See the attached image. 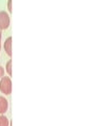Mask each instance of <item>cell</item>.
<instances>
[{"instance_id": "cell-6", "label": "cell", "mask_w": 112, "mask_h": 126, "mask_svg": "<svg viewBox=\"0 0 112 126\" xmlns=\"http://www.w3.org/2000/svg\"><path fill=\"white\" fill-rule=\"evenodd\" d=\"M6 72H8V74L10 76H12V59H10L6 63Z\"/></svg>"}, {"instance_id": "cell-10", "label": "cell", "mask_w": 112, "mask_h": 126, "mask_svg": "<svg viewBox=\"0 0 112 126\" xmlns=\"http://www.w3.org/2000/svg\"><path fill=\"white\" fill-rule=\"evenodd\" d=\"M0 39H1V30H0Z\"/></svg>"}, {"instance_id": "cell-4", "label": "cell", "mask_w": 112, "mask_h": 126, "mask_svg": "<svg viewBox=\"0 0 112 126\" xmlns=\"http://www.w3.org/2000/svg\"><path fill=\"white\" fill-rule=\"evenodd\" d=\"M3 48H4V51L6 52V54L10 57H12V37L6 38L4 44H3Z\"/></svg>"}, {"instance_id": "cell-8", "label": "cell", "mask_w": 112, "mask_h": 126, "mask_svg": "<svg viewBox=\"0 0 112 126\" xmlns=\"http://www.w3.org/2000/svg\"><path fill=\"white\" fill-rule=\"evenodd\" d=\"M2 76H4V69H3V67L0 66V79H1Z\"/></svg>"}, {"instance_id": "cell-5", "label": "cell", "mask_w": 112, "mask_h": 126, "mask_svg": "<svg viewBox=\"0 0 112 126\" xmlns=\"http://www.w3.org/2000/svg\"><path fill=\"white\" fill-rule=\"evenodd\" d=\"M10 125V121L9 119L3 114H0V126H9Z\"/></svg>"}, {"instance_id": "cell-3", "label": "cell", "mask_w": 112, "mask_h": 126, "mask_svg": "<svg viewBox=\"0 0 112 126\" xmlns=\"http://www.w3.org/2000/svg\"><path fill=\"white\" fill-rule=\"evenodd\" d=\"M9 108V102L5 97L0 96V114H4L8 111Z\"/></svg>"}, {"instance_id": "cell-1", "label": "cell", "mask_w": 112, "mask_h": 126, "mask_svg": "<svg viewBox=\"0 0 112 126\" xmlns=\"http://www.w3.org/2000/svg\"><path fill=\"white\" fill-rule=\"evenodd\" d=\"M0 91L5 95L12 93V80L10 76H2L0 80Z\"/></svg>"}, {"instance_id": "cell-7", "label": "cell", "mask_w": 112, "mask_h": 126, "mask_svg": "<svg viewBox=\"0 0 112 126\" xmlns=\"http://www.w3.org/2000/svg\"><path fill=\"white\" fill-rule=\"evenodd\" d=\"M8 9H9V12L12 13V0H9L8 1Z\"/></svg>"}, {"instance_id": "cell-9", "label": "cell", "mask_w": 112, "mask_h": 126, "mask_svg": "<svg viewBox=\"0 0 112 126\" xmlns=\"http://www.w3.org/2000/svg\"><path fill=\"white\" fill-rule=\"evenodd\" d=\"M0 50H1V39H0Z\"/></svg>"}, {"instance_id": "cell-2", "label": "cell", "mask_w": 112, "mask_h": 126, "mask_svg": "<svg viewBox=\"0 0 112 126\" xmlns=\"http://www.w3.org/2000/svg\"><path fill=\"white\" fill-rule=\"evenodd\" d=\"M10 26V16L9 14L1 11L0 12V30H5Z\"/></svg>"}]
</instances>
